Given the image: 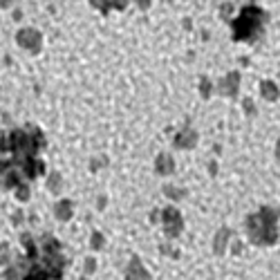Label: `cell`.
I'll list each match as a JSON object with an SVG mask.
<instances>
[{
	"label": "cell",
	"instance_id": "23",
	"mask_svg": "<svg viewBox=\"0 0 280 280\" xmlns=\"http://www.w3.org/2000/svg\"><path fill=\"white\" fill-rule=\"evenodd\" d=\"M200 92H202V97H204V99H209V94H211V83L206 81V78H202V83H200Z\"/></svg>",
	"mask_w": 280,
	"mask_h": 280
},
{
	"label": "cell",
	"instance_id": "30",
	"mask_svg": "<svg viewBox=\"0 0 280 280\" xmlns=\"http://www.w3.org/2000/svg\"><path fill=\"white\" fill-rule=\"evenodd\" d=\"M81 280H88V276H86V278H81Z\"/></svg>",
	"mask_w": 280,
	"mask_h": 280
},
{
	"label": "cell",
	"instance_id": "16",
	"mask_svg": "<svg viewBox=\"0 0 280 280\" xmlns=\"http://www.w3.org/2000/svg\"><path fill=\"white\" fill-rule=\"evenodd\" d=\"M164 195H166L168 200H173V202H179V200L186 198V190L175 188V186H164Z\"/></svg>",
	"mask_w": 280,
	"mask_h": 280
},
{
	"label": "cell",
	"instance_id": "26",
	"mask_svg": "<svg viewBox=\"0 0 280 280\" xmlns=\"http://www.w3.org/2000/svg\"><path fill=\"white\" fill-rule=\"evenodd\" d=\"M244 110H246V115H256L254 101H251V99H244Z\"/></svg>",
	"mask_w": 280,
	"mask_h": 280
},
{
	"label": "cell",
	"instance_id": "6",
	"mask_svg": "<svg viewBox=\"0 0 280 280\" xmlns=\"http://www.w3.org/2000/svg\"><path fill=\"white\" fill-rule=\"evenodd\" d=\"M231 238H233L231 229L222 227L220 231L215 233V238H213V254H215V256H224V254H227V246H229V242H231Z\"/></svg>",
	"mask_w": 280,
	"mask_h": 280
},
{
	"label": "cell",
	"instance_id": "28",
	"mask_svg": "<svg viewBox=\"0 0 280 280\" xmlns=\"http://www.w3.org/2000/svg\"><path fill=\"white\" fill-rule=\"evenodd\" d=\"M240 251H242V244H240V242H238V244H235V246H233V254H235V256H238V254H240Z\"/></svg>",
	"mask_w": 280,
	"mask_h": 280
},
{
	"label": "cell",
	"instance_id": "17",
	"mask_svg": "<svg viewBox=\"0 0 280 280\" xmlns=\"http://www.w3.org/2000/svg\"><path fill=\"white\" fill-rule=\"evenodd\" d=\"M47 188L52 190V193H59V190L63 188V177H61L59 173H52L49 179H47Z\"/></svg>",
	"mask_w": 280,
	"mask_h": 280
},
{
	"label": "cell",
	"instance_id": "11",
	"mask_svg": "<svg viewBox=\"0 0 280 280\" xmlns=\"http://www.w3.org/2000/svg\"><path fill=\"white\" fill-rule=\"evenodd\" d=\"M260 94H262V99H267V101H278L280 99V88L276 86L273 81H262L260 83Z\"/></svg>",
	"mask_w": 280,
	"mask_h": 280
},
{
	"label": "cell",
	"instance_id": "24",
	"mask_svg": "<svg viewBox=\"0 0 280 280\" xmlns=\"http://www.w3.org/2000/svg\"><path fill=\"white\" fill-rule=\"evenodd\" d=\"M11 168H14V161H0V177L7 175Z\"/></svg>",
	"mask_w": 280,
	"mask_h": 280
},
{
	"label": "cell",
	"instance_id": "18",
	"mask_svg": "<svg viewBox=\"0 0 280 280\" xmlns=\"http://www.w3.org/2000/svg\"><path fill=\"white\" fill-rule=\"evenodd\" d=\"M90 246H92L94 251H101L105 246V238H103V233L101 231H94L92 233V238H90Z\"/></svg>",
	"mask_w": 280,
	"mask_h": 280
},
{
	"label": "cell",
	"instance_id": "12",
	"mask_svg": "<svg viewBox=\"0 0 280 280\" xmlns=\"http://www.w3.org/2000/svg\"><path fill=\"white\" fill-rule=\"evenodd\" d=\"M20 179H22V171H20V168H11L7 175H3V188L5 190L16 188L20 184Z\"/></svg>",
	"mask_w": 280,
	"mask_h": 280
},
{
	"label": "cell",
	"instance_id": "14",
	"mask_svg": "<svg viewBox=\"0 0 280 280\" xmlns=\"http://www.w3.org/2000/svg\"><path fill=\"white\" fill-rule=\"evenodd\" d=\"M41 249H43V254H59L61 242L56 238H52V235H45V238L41 240Z\"/></svg>",
	"mask_w": 280,
	"mask_h": 280
},
{
	"label": "cell",
	"instance_id": "2",
	"mask_svg": "<svg viewBox=\"0 0 280 280\" xmlns=\"http://www.w3.org/2000/svg\"><path fill=\"white\" fill-rule=\"evenodd\" d=\"M267 22V11L256 7V5H246V7L238 14V18L233 20V41H256L258 36H262Z\"/></svg>",
	"mask_w": 280,
	"mask_h": 280
},
{
	"label": "cell",
	"instance_id": "4",
	"mask_svg": "<svg viewBox=\"0 0 280 280\" xmlns=\"http://www.w3.org/2000/svg\"><path fill=\"white\" fill-rule=\"evenodd\" d=\"M65 265H67V260L61 256V251H59V254H43V267L49 271V278H52V280L63 278Z\"/></svg>",
	"mask_w": 280,
	"mask_h": 280
},
{
	"label": "cell",
	"instance_id": "9",
	"mask_svg": "<svg viewBox=\"0 0 280 280\" xmlns=\"http://www.w3.org/2000/svg\"><path fill=\"white\" fill-rule=\"evenodd\" d=\"M155 171L159 173V175H173V173H175V161H173V157L168 155V153L157 155V159H155Z\"/></svg>",
	"mask_w": 280,
	"mask_h": 280
},
{
	"label": "cell",
	"instance_id": "29",
	"mask_svg": "<svg viewBox=\"0 0 280 280\" xmlns=\"http://www.w3.org/2000/svg\"><path fill=\"white\" fill-rule=\"evenodd\" d=\"M276 157L280 159V137H278V144H276Z\"/></svg>",
	"mask_w": 280,
	"mask_h": 280
},
{
	"label": "cell",
	"instance_id": "13",
	"mask_svg": "<svg viewBox=\"0 0 280 280\" xmlns=\"http://www.w3.org/2000/svg\"><path fill=\"white\" fill-rule=\"evenodd\" d=\"M22 280H52L49 278V271L45 267H38V265H34L30 271L22 276Z\"/></svg>",
	"mask_w": 280,
	"mask_h": 280
},
{
	"label": "cell",
	"instance_id": "27",
	"mask_svg": "<svg viewBox=\"0 0 280 280\" xmlns=\"http://www.w3.org/2000/svg\"><path fill=\"white\" fill-rule=\"evenodd\" d=\"M97 209H99V211L105 209V198H99V200H97Z\"/></svg>",
	"mask_w": 280,
	"mask_h": 280
},
{
	"label": "cell",
	"instance_id": "3",
	"mask_svg": "<svg viewBox=\"0 0 280 280\" xmlns=\"http://www.w3.org/2000/svg\"><path fill=\"white\" fill-rule=\"evenodd\" d=\"M161 224H164L166 238H171V240L179 238L182 231H184V217L175 206H166V209L161 211Z\"/></svg>",
	"mask_w": 280,
	"mask_h": 280
},
{
	"label": "cell",
	"instance_id": "10",
	"mask_svg": "<svg viewBox=\"0 0 280 280\" xmlns=\"http://www.w3.org/2000/svg\"><path fill=\"white\" fill-rule=\"evenodd\" d=\"M195 144H198V132H195V130H182L175 137V146H177V148L188 150V148H195Z\"/></svg>",
	"mask_w": 280,
	"mask_h": 280
},
{
	"label": "cell",
	"instance_id": "22",
	"mask_svg": "<svg viewBox=\"0 0 280 280\" xmlns=\"http://www.w3.org/2000/svg\"><path fill=\"white\" fill-rule=\"evenodd\" d=\"M97 271V260L94 258H86V276H92Z\"/></svg>",
	"mask_w": 280,
	"mask_h": 280
},
{
	"label": "cell",
	"instance_id": "8",
	"mask_svg": "<svg viewBox=\"0 0 280 280\" xmlns=\"http://www.w3.org/2000/svg\"><path fill=\"white\" fill-rule=\"evenodd\" d=\"M54 215L59 222H70L72 215H74V204L70 200H59L54 206Z\"/></svg>",
	"mask_w": 280,
	"mask_h": 280
},
{
	"label": "cell",
	"instance_id": "19",
	"mask_svg": "<svg viewBox=\"0 0 280 280\" xmlns=\"http://www.w3.org/2000/svg\"><path fill=\"white\" fill-rule=\"evenodd\" d=\"M32 198V190H30V186H27V184H18V186H16V200L18 202H27Z\"/></svg>",
	"mask_w": 280,
	"mask_h": 280
},
{
	"label": "cell",
	"instance_id": "21",
	"mask_svg": "<svg viewBox=\"0 0 280 280\" xmlns=\"http://www.w3.org/2000/svg\"><path fill=\"white\" fill-rule=\"evenodd\" d=\"M0 262L3 265H9V244H0Z\"/></svg>",
	"mask_w": 280,
	"mask_h": 280
},
{
	"label": "cell",
	"instance_id": "5",
	"mask_svg": "<svg viewBox=\"0 0 280 280\" xmlns=\"http://www.w3.org/2000/svg\"><path fill=\"white\" fill-rule=\"evenodd\" d=\"M126 280H150L148 269L142 265V260H139L137 256H132L130 262H128V267H126Z\"/></svg>",
	"mask_w": 280,
	"mask_h": 280
},
{
	"label": "cell",
	"instance_id": "15",
	"mask_svg": "<svg viewBox=\"0 0 280 280\" xmlns=\"http://www.w3.org/2000/svg\"><path fill=\"white\" fill-rule=\"evenodd\" d=\"M20 244L27 249V258H30V260H36V246H34V240H32L30 233L20 235Z\"/></svg>",
	"mask_w": 280,
	"mask_h": 280
},
{
	"label": "cell",
	"instance_id": "1",
	"mask_svg": "<svg viewBox=\"0 0 280 280\" xmlns=\"http://www.w3.org/2000/svg\"><path fill=\"white\" fill-rule=\"evenodd\" d=\"M278 220L280 211L273 206H260L256 213H249L244 220V231L246 238L256 246H271L278 242L280 231H278Z\"/></svg>",
	"mask_w": 280,
	"mask_h": 280
},
{
	"label": "cell",
	"instance_id": "25",
	"mask_svg": "<svg viewBox=\"0 0 280 280\" xmlns=\"http://www.w3.org/2000/svg\"><path fill=\"white\" fill-rule=\"evenodd\" d=\"M22 220H25V213L22 211H16L14 215H11V224H20Z\"/></svg>",
	"mask_w": 280,
	"mask_h": 280
},
{
	"label": "cell",
	"instance_id": "20",
	"mask_svg": "<svg viewBox=\"0 0 280 280\" xmlns=\"http://www.w3.org/2000/svg\"><path fill=\"white\" fill-rule=\"evenodd\" d=\"M3 278H5V280H20V267L7 265V269L3 271Z\"/></svg>",
	"mask_w": 280,
	"mask_h": 280
},
{
	"label": "cell",
	"instance_id": "7",
	"mask_svg": "<svg viewBox=\"0 0 280 280\" xmlns=\"http://www.w3.org/2000/svg\"><path fill=\"white\" fill-rule=\"evenodd\" d=\"M240 90V74L238 72H231L227 78H222L220 81V92L227 94V97H235Z\"/></svg>",
	"mask_w": 280,
	"mask_h": 280
}]
</instances>
